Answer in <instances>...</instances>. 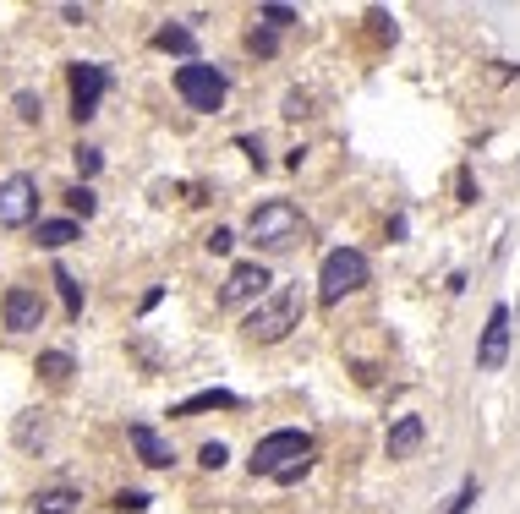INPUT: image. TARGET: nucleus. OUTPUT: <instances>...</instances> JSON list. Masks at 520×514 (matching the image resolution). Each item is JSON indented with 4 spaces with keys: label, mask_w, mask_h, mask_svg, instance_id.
Instances as JSON below:
<instances>
[{
    "label": "nucleus",
    "mask_w": 520,
    "mask_h": 514,
    "mask_svg": "<svg viewBox=\"0 0 520 514\" xmlns=\"http://www.w3.org/2000/svg\"><path fill=\"white\" fill-rule=\"evenodd\" d=\"M510 361V307H493L488 323H482V340H477V372H499Z\"/></svg>",
    "instance_id": "nucleus-9"
},
{
    "label": "nucleus",
    "mask_w": 520,
    "mask_h": 514,
    "mask_svg": "<svg viewBox=\"0 0 520 514\" xmlns=\"http://www.w3.org/2000/svg\"><path fill=\"white\" fill-rule=\"evenodd\" d=\"M176 93L192 104V110H203V115H214L219 104H225V72L219 66H208V61H187V66H176Z\"/></svg>",
    "instance_id": "nucleus-5"
},
{
    "label": "nucleus",
    "mask_w": 520,
    "mask_h": 514,
    "mask_svg": "<svg viewBox=\"0 0 520 514\" xmlns=\"http://www.w3.org/2000/svg\"><path fill=\"white\" fill-rule=\"evenodd\" d=\"M241 154H247V159H252V165H258V170H263V148H258V143H252V137H241Z\"/></svg>",
    "instance_id": "nucleus-33"
},
{
    "label": "nucleus",
    "mask_w": 520,
    "mask_h": 514,
    "mask_svg": "<svg viewBox=\"0 0 520 514\" xmlns=\"http://www.w3.org/2000/svg\"><path fill=\"white\" fill-rule=\"evenodd\" d=\"M0 225L6 230L39 225V186H33V175H6L0 181Z\"/></svg>",
    "instance_id": "nucleus-7"
},
{
    "label": "nucleus",
    "mask_w": 520,
    "mask_h": 514,
    "mask_svg": "<svg viewBox=\"0 0 520 514\" xmlns=\"http://www.w3.org/2000/svg\"><path fill=\"white\" fill-rule=\"evenodd\" d=\"M302 312H307L302 285H274L269 296L247 312V340L252 345H280L291 329H302Z\"/></svg>",
    "instance_id": "nucleus-1"
},
{
    "label": "nucleus",
    "mask_w": 520,
    "mask_h": 514,
    "mask_svg": "<svg viewBox=\"0 0 520 514\" xmlns=\"http://www.w3.org/2000/svg\"><path fill=\"white\" fill-rule=\"evenodd\" d=\"M50 279H55V290H61V307H66V318L77 323V318H83V285H77V279L66 274V268H55Z\"/></svg>",
    "instance_id": "nucleus-18"
},
{
    "label": "nucleus",
    "mask_w": 520,
    "mask_h": 514,
    "mask_svg": "<svg viewBox=\"0 0 520 514\" xmlns=\"http://www.w3.org/2000/svg\"><path fill=\"white\" fill-rule=\"evenodd\" d=\"M247 241L258 252H291L307 241V219L296 203H285V197H269V203H258L247 214Z\"/></svg>",
    "instance_id": "nucleus-2"
},
{
    "label": "nucleus",
    "mask_w": 520,
    "mask_h": 514,
    "mask_svg": "<svg viewBox=\"0 0 520 514\" xmlns=\"http://www.w3.org/2000/svg\"><path fill=\"white\" fill-rule=\"evenodd\" d=\"M126 443H132V454L148 465V471H170V465H176V449H170V443L159 438L148 422H132V427H126Z\"/></svg>",
    "instance_id": "nucleus-11"
},
{
    "label": "nucleus",
    "mask_w": 520,
    "mask_h": 514,
    "mask_svg": "<svg viewBox=\"0 0 520 514\" xmlns=\"http://www.w3.org/2000/svg\"><path fill=\"white\" fill-rule=\"evenodd\" d=\"M247 50H252V55H263V61H269V55L280 50V33H274V28H252V33H247Z\"/></svg>",
    "instance_id": "nucleus-21"
},
{
    "label": "nucleus",
    "mask_w": 520,
    "mask_h": 514,
    "mask_svg": "<svg viewBox=\"0 0 520 514\" xmlns=\"http://www.w3.org/2000/svg\"><path fill=\"white\" fill-rule=\"evenodd\" d=\"M258 22L280 33V28H291V22H296V6H274V0H269V6H258Z\"/></svg>",
    "instance_id": "nucleus-20"
},
{
    "label": "nucleus",
    "mask_w": 520,
    "mask_h": 514,
    "mask_svg": "<svg viewBox=\"0 0 520 514\" xmlns=\"http://www.w3.org/2000/svg\"><path fill=\"white\" fill-rule=\"evenodd\" d=\"M148 504H154L148 493H121V498H115V514H143Z\"/></svg>",
    "instance_id": "nucleus-27"
},
{
    "label": "nucleus",
    "mask_w": 520,
    "mask_h": 514,
    "mask_svg": "<svg viewBox=\"0 0 520 514\" xmlns=\"http://www.w3.org/2000/svg\"><path fill=\"white\" fill-rule=\"evenodd\" d=\"M154 50H165V55H187V61H192L198 39H192V28H181V22H165V28L154 33Z\"/></svg>",
    "instance_id": "nucleus-16"
},
{
    "label": "nucleus",
    "mask_w": 520,
    "mask_h": 514,
    "mask_svg": "<svg viewBox=\"0 0 520 514\" xmlns=\"http://www.w3.org/2000/svg\"><path fill=\"white\" fill-rule=\"evenodd\" d=\"M269 290H274L269 268L252 257V263H236V268L225 274V290H219V301H225V307H247V301H263Z\"/></svg>",
    "instance_id": "nucleus-8"
},
{
    "label": "nucleus",
    "mask_w": 520,
    "mask_h": 514,
    "mask_svg": "<svg viewBox=\"0 0 520 514\" xmlns=\"http://www.w3.org/2000/svg\"><path fill=\"white\" fill-rule=\"evenodd\" d=\"M422 443H427V422H422V416H395V427H389V438H384V454H389V460H411Z\"/></svg>",
    "instance_id": "nucleus-12"
},
{
    "label": "nucleus",
    "mask_w": 520,
    "mask_h": 514,
    "mask_svg": "<svg viewBox=\"0 0 520 514\" xmlns=\"http://www.w3.org/2000/svg\"><path fill=\"white\" fill-rule=\"evenodd\" d=\"M203 247H208V252H214V257H225L230 247H236V230H225V225H214V230H208V236H203Z\"/></svg>",
    "instance_id": "nucleus-25"
},
{
    "label": "nucleus",
    "mask_w": 520,
    "mask_h": 514,
    "mask_svg": "<svg viewBox=\"0 0 520 514\" xmlns=\"http://www.w3.org/2000/svg\"><path fill=\"white\" fill-rule=\"evenodd\" d=\"M33 241L50 247V252L72 247V241H77V219H39V225H33Z\"/></svg>",
    "instance_id": "nucleus-15"
},
{
    "label": "nucleus",
    "mask_w": 520,
    "mask_h": 514,
    "mask_svg": "<svg viewBox=\"0 0 520 514\" xmlns=\"http://www.w3.org/2000/svg\"><path fill=\"white\" fill-rule=\"evenodd\" d=\"M241 405V394H230V389H203V394H192V400H181V405H170V416H203V411H236Z\"/></svg>",
    "instance_id": "nucleus-14"
},
{
    "label": "nucleus",
    "mask_w": 520,
    "mask_h": 514,
    "mask_svg": "<svg viewBox=\"0 0 520 514\" xmlns=\"http://www.w3.org/2000/svg\"><path fill=\"white\" fill-rule=\"evenodd\" d=\"M367 252H356V247H334L329 257H323V268H318V301L323 307H340L351 290H362L367 285Z\"/></svg>",
    "instance_id": "nucleus-3"
},
{
    "label": "nucleus",
    "mask_w": 520,
    "mask_h": 514,
    "mask_svg": "<svg viewBox=\"0 0 520 514\" xmlns=\"http://www.w3.org/2000/svg\"><path fill=\"white\" fill-rule=\"evenodd\" d=\"M296 460H312V438H307V432H296V427H280V432H269V438H258L247 471L252 476H285Z\"/></svg>",
    "instance_id": "nucleus-4"
},
{
    "label": "nucleus",
    "mask_w": 520,
    "mask_h": 514,
    "mask_svg": "<svg viewBox=\"0 0 520 514\" xmlns=\"http://www.w3.org/2000/svg\"><path fill=\"white\" fill-rule=\"evenodd\" d=\"M33 372H39L44 383H66V378L77 372V361L66 356V350H44V356H39V367H33Z\"/></svg>",
    "instance_id": "nucleus-17"
},
{
    "label": "nucleus",
    "mask_w": 520,
    "mask_h": 514,
    "mask_svg": "<svg viewBox=\"0 0 520 514\" xmlns=\"http://www.w3.org/2000/svg\"><path fill=\"white\" fill-rule=\"evenodd\" d=\"M66 83H72V115H77V121H94L104 88H110V66H99V61H72V66H66Z\"/></svg>",
    "instance_id": "nucleus-6"
},
{
    "label": "nucleus",
    "mask_w": 520,
    "mask_h": 514,
    "mask_svg": "<svg viewBox=\"0 0 520 514\" xmlns=\"http://www.w3.org/2000/svg\"><path fill=\"white\" fill-rule=\"evenodd\" d=\"M39 110H44V104L33 99V93H17V115H22V121H39Z\"/></svg>",
    "instance_id": "nucleus-30"
},
{
    "label": "nucleus",
    "mask_w": 520,
    "mask_h": 514,
    "mask_svg": "<svg viewBox=\"0 0 520 514\" xmlns=\"http://www.w3.org/2000/svg\"><path fill=\"white\" fill-rule=\"evenodd\" d=\"M307 104H312V99H307L302 88H291V93H285V115H291V121H302V115H307Z\"/></svg>",
    "instance_id": "nucleus-29"
},
{
    "label": "nucleus",
    "mask_w": 520,
    "mask_h": 514,
    "mask_svg": "<svg viewBox=\"0 0 520 514\" xmlns=\"http://www.w3.org/2000/svg\"><path fill=\"white\" fill-rule=\"evenodd\" d=\"M460 203H477V175L460 170Z\"/></svg>",
    "instance_id": "nucleus-32"
},
{
    "label": "nucleus",
    "mask_w": 520,
    "mask_h": 514,
    "mask_svg": "<svg viewBox=\"0 0 520 514\" xmlns=\"http://www.w3.org/2000/svg\"><path fill=\"white\" fill-rule=\"evenodd\" d=\"M312 471V460H296L291 465V471H285V476H274V482H280V487H291V482H302V476Z\"/></svg>",
    "instance_id": "nucleus-31"
},
{
    "label": "nucleus",
    "mask_w": 520,
    "mask_h": 514,
    "mask_svg": "<svg viewBox=\"0 0 520 514\" xmlns=\"http://www.w3.org/2000/svg\"><path fill=\"white\" fill-rule=\"evenodd\" d=\"M471 504H477V476H466V482H460V493L444 504V514H466Z\"/></svg>",
    "instance_id": "nucleus-24"
},
{
    "label": "nucleus",
    "mask_w": 520,
    "mask_h": 514,
    "mask_svg": "<svg viewBox=\"0 0 520 514\" xmlns=\"http://www.w3.org/2000/svg\"><path fill=\"white\" fill-rule=\"evenodd\" d=\"M17 443H22V449H33V443H44V422H39V411H28V416H22V422H17Z\"/></svg>",
    "instance_id": "nucleus-22"
},
{
    "label": "nucleus",
    "mask_w": 520,
    "mask_h": 514,
    "mask_svg": "<svg viewBox=\"0 0 520 514\" xmlns=\"http://www.w3.org/2000/svg\"><path fill=\"white\" fill-rule=\"evenodd\" d=\"M367 22H373V39H378V44H395V22H389L384 11H373Z\"/></svg>",
    "instance_id": "nucleus-28"
},
{
    "label": "nucleus",
    "mask_w": 520,
    "mask_h": 514,
    "mask_svg": "<svg viewBox=\"0 0 520 514\" xmlns=\"http://www.w3.org/2000/svg\"><path fill=\"white\" fill-rule=\"evenodd\" d=\"M28 514H83V493L77 487H39L28 498Z\"/></svg>",
    "instance_id": "nucleus-13"
},
{
    "label": "nucleus",
    "mask_w": 520,
    "mask_h": 514,
    "mask_svg": "<svg viewBox=\"0 0 520 514\" xmlns=\"http://www.w3.org/2000/svg\"><path fill=\"white\" fill-rule=\"evenodd\" d=\"M72 159H77V175H83V186L104 170V154H99L94 143H77V148H72Z\"/></svg>",
    "instance_id": "nucleus-19"
},
{
    "label": "nucleus",
    "mask_w": 520,
    "mask_h": 514,
    "mask_svg": "<svg viewBox=\"0 0 520 514\" xmlns=\"http://www.w3.org/2000/svg\"><path fill=\"white\" fill-rule=\"evenodd\" d=\"M66 208H72V214H83V219H88V214H94V208H99V197H94V192H88V186H83V181H77V186H72V192H66Z\"/></svg>",
    "instance_id": "nucleus-23"
},
{
    "label": "nucleus",
    "mask_w": 520,
    "mask_h": 514,
    "mask_svg": "<svg viewBox=\"0 0 520 514\" xmlns=\"http://www.w3.org/2000/svg\"><path fill=\"white\" fill-rule=\"evenodd\" d=\"M230 460V449H225V443H203V449H198V465H203V471H219V465H225Z\"/></svg>",
    "instance_id": "nucleus-26"
},
{
    "label": "nucleus",
    "mask_w": 520,
    "mask_h": 514,
    "mask_svg": "<svg viewBox=\"0 0 520 514\" xmlns=\"http://www.w3.org/2000/svg\"><path fill=\"white\" fill-rule=\"evenodd\" d=\"M0 323H6L11 334L39 329V323H44V296H39V290H28V285H11L6 296H0Z\"/></svg>",
    "instance_id": "nucleus-10"
}]
</instances>
